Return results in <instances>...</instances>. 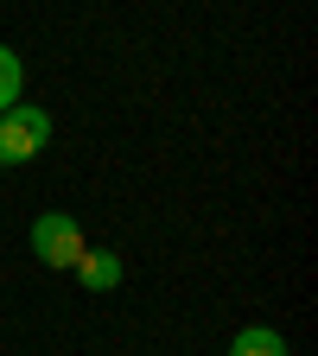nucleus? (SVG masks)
Returning <instances> with one entry per match:
<instances>
[{"label": "nucleus", "instance_id": "f257e3e1", "mask_svg": "<svg viewBox=\"0 0 318 356\" xmlns=\"http://www.w3.org/2000/svg\"><path fill=\"white\" fill-rule=\"evenodd\" d=\"M45 140H51V115H45L38 102L0 108V165H26V159H38Z\"/></svg>", "mask_w": 318, "mask_h": 356}, {"label": "nucleus", "instance_id": "f03ea898", "mask_svg": "<svg viewBox=\"0 0 318 356\" xmlns=\"http://www.w3.org/2000/svg\"><path fill=\"white\" fill-rule=\"evenodd\" d=\"M83 248H89V242H83V229H77V216L45 210V216L32 222V254H38L45 267H77Z\"/></svg>", "mask_w": 318, "mask_h": 356}, {"label": "nucleus", "instance_id": "7ed1b4c3", "mask_svg": "<svg viewBox=\"0 0 318 356\" xmlns=\"http://www.w3.org/2000/svg\"><path fill=\"white\" fill-rule=\"evenodd\" d=\"M77 280H83L89 293L121 286V254H109V248H83V254H77Z\"/></svg>", "mask_w": 318, "mask_h": 356}, {"label": "nucleus", "instance_id": "20e7f679", "mask_svg": "<svg viewBox=\"0 0 318 356\" xmlns=\"http://www.w3.org/2000/svg\"><path fill=\"white\" fill-rule=\"evenodd\" d=\"M230 356H287V337L267 331V325H248V331H236Z\"/></svg>", "mask_w": 318, "mask_h": 356}, {"label": "nucleus", "instance_id": "39448f33", "mask_svg": "<svg viewBox=\"0 0 318 356\" xmlns=\"http://www.w3.org/2000/svg\"><path fill=\"white\" fill-rule=\"evenodd\" d=\"M19 96H26V64L13 44H0V108H13Z\"/></svg>", "mask_w": 318, "mask_h": 356}]
</instances>
